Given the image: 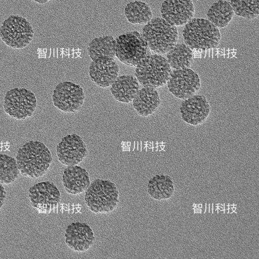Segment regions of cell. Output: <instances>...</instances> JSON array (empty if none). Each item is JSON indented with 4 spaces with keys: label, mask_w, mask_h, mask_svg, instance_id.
Returning a JSON list of instances; mask_svg holds the SVG:
<instances>
[{
    "label": "cell",
    "mask_w": 259,
    "mask_h": 259,
    "mask_svg": "<svg viewBox=\"0 0 259 259\" xmlns=\"http://www.w3.org/2000/svg\"><path fill=\"white\" fill-rule=\"evenodd\" d=\"M119 68L114 59L101 58L92 61L89 67L91 80L102 88L110 86L118 76Z\"/></svg>",
    "instance_id": "16"
},
{
    "label": "cell",
    "mask_w": 259,
    "mask_h": 259,
    "mask_svg": "<svg viewBox=\"0 0 259 259\" xmlns=\"http://www.w3.org/2000/svg\"><path fill=\"white\" fill-rule=\"evenodd\" d=\"M124 12L127 21L133 24H146L152 18L150 7L141 1H135L127 4Z\"/></svg>",
    "instance_id": "24"
},
{
    "label": "cell",
    "mask_w": 259,
    "mask_h": 259,
    "mask_svg": "<svg viewBox=\"0 0 259 259\" xmlns=\"http://www.w3.org/2000/svg\"><path fill=\"white\" fill-rule=\"evenodd\" d=\"M134 108L140 116L152 114L161 103L160 96L155 89L144 87L139 90L133 100Z\"/></svg>",
    "instance_id": "19"
},
{
    "label": "cell",
    "mask_w": 259,
    "mask_h": 259,
    "mask_svg": "<svg viewBox=\"0 0 259 259\" xmlns=\"http://www.w3.org/2000/svg\"><path fill=\"white\" fill-rule=\"evenodd\" d=\"M16 160L22 176L35 179L47 172L53 158L50 150L44 143L29 141L19 149Z\"/></svg>",
    "instance_id": "1"
},
{
    "label": "cell",
    "mask_w": 259,
    "mask_h": 259,
    "mask_svg": "<svg viewBox=\"0 0 259 259\" xmlns=\"http://www.w3.org/2000/svg\"><path fill=\"white\" fill-rule=\"evenodd\" d=\"M182 32L184 43L192 50L215 48L221 39L219 29L204 18H193Z\"/></svg>",
    "instance_id": "2"
},
{
    "label": "cell",
    "mask_w": 259,
    "mask_h": 259,
    "mask_svg": "<svg viewBox=\"0 0 259 259\" xmlns=\"http://www.w3.org/2000/svg\"><path fill=\"white\" fill-rule=\"evenodd\" d=\"M160 11L161 17L169 24L182 26L193 18L195 7L192 0H164Z\"/></svg>",
    "instance_id": "14"
},
{
    "label": "cell",
    "mask_w": 259,
    "mask_h": 259,
    "mask_svg": "<svg viewBox=\"0 0 259 259\" xmlns=\"http://www.w3.org/2000/svg\"><path fill=\"white\" fill-rule=\"evenodd\" d=\"M31 205L42 213H49L56 207L61 199V194L53 183L45 181L32 186L28 191Z\"/></svg>",
    "instance_id": "11"
},
{
    "label": "cell",
    "mask_w": 259,
    "mask_h": 259,
    "mask_svg": "<svg viewBox=\"0 0 259 259\" xmlns=\"http://www.w3.org/2000/svg\"><path fill=\"white\" fill-rule=\"evenodd\" d=\"M230 3L238 16L252 20L259 15V0H230Z\"/></svg>",
    "instance_id": "26"
},
{
    "label": "cell",
    "mask_w": 259,
    "mask_h": 259,
    "mask_svg": "<svg viewBox=\"0 0 259 259\" xmlns=\"http://www.w3.org/2000/svg\"><path fill=\"white\" fill-rule=\"evenodd\" d=\"M34 31L29 22L18 15H11L0 27V37L8 46L14 49L26 47L32 41Z\"/></svg>",
    "instance_id": "7"
},
{
    "label": "cell",
    "mask_w": 259,
    "mask_h": 259,
    "mask_svg": "<svg viewBox=\"0 0 259 259\" xmlns=\"http://www.w3.org/2000/svg\"><path fill=\"white\" fill-rule=\"evenodd\" d=\"M234 11L230 2L218 0L210 6L206 14L207 20L218 28H225L232 21Z\"/></svg>",
    "instance_id": "20"
},
{
    "label": "cell",
    "mask_w": 259,
    "mask_h": 259,
    "mask_svg": "<svg viewBox=\"0 0 259 259\" xmlns=\"http://www.w3.org/2000/svg\"><path fill=\"white\" fill-rule=\"evenodd\" d=\"M85 204L95 213H108L114 210L119 202V192L116 185L109 180L97 179L85 191Z\"/></svg>",
    "instance_id": "4"
},
{
    "label": "cell",
    "mask_w": 259,
    "mask_h": 259,
    "mask_svg": "<svg viewBox=\"0 0 259 259\" xmlns=\"http://www.w3.org/2000/svg\"><path fill=\"white\" fill-rule=\"evenodd\" d=\"M141 34L151 51L159 55L167 53L179 37L177 26L162 17L152 18L143 27Z\"/></svg>",
    "instance_id": "3"
},
{
    "label": "cell",
    "mask_w": 259,
    "mask_h": 259,
    "mask_svg": "<svg viewBox=\"0 0 259 259\" xmlns=\"http://www.w3.org/2000/svg\"><path fill=\"white\" fill-rule=\"evenodd\" d=\"M88 51L92 61L101 58L114 59L115 39L108 35L96 37L90 42Z\"/></svg>",
    "instance_id": "23"
},
{
    "label": "cell",
    "mask_w": 259,
    "mask_h": 259,
    "mask_svg": "<svg viewBox=\"0 0 259 259\" xmlns=\"http://www.w3.org/2000/svg\"><path fill=\"white\" fill-rule=\"evenodd\" d=\"M198 208H201L202 206V204H198Z\"/></svg>",
    "instance_id": "30"
},
{
    "label": "cell",
    "mask_w": 259,
    "mask_h": 259,
    "mask_svg": "<svg viewBox=\"0 0 259 259\" xmlns=\"http://www.w3.org/2000/svg\"><path fill=\"white\" fill-rule=\"evenodd\" d=\"M139 83L136 77L133 75L118 76L111 85V93L116 101L129 103L140 90Z\"/></svg>",
    "instance_id": "18"
},
{
    "label": "cell",
    "mask_w": 259,
    "mask_h": 259,
    "mask_svg": "<svg viewBox=\"0 0 259 259\" xmlns=\"http://www.w3.org/2000/svg\"><path fill=\"white\" fill-rule=\"evenodd\" d=\"M88 149L82 139L76 134L63 137L56 147L59 161L69 166L77 165L88 155Z\"/></svg>",
    "instance_id": "12"
},
{
    "label": "cell",
    "mask_w": 259,
    "mask_h": 259,
    "mask_svg": "<svg viewBox=\"0 0 259 259\" xmlns=\"http://www.w3.org/2000/svg\"><path fill=\"white\" fill-rule=\"evenodd\" d=\"M6 195V192L5 189L2 184L0 183V208L4 203Z\"/></svg>",
    "instance_id": "27"
},
{
    "label": "cell",
    "mask_w": 259,
    "mask_h": 259,
    "mask_svg": "<svg viewBox=\"0 0 259 259\" xmlns=\"http://www.w3.org/2000/svg\"><path fill=\"white\" fill-rule=\"evenodd\" d=\"M210 105L202 95H194L185 100L180 106L182 119L191 125H198L204 122L210 113Z\"/></svg>",
    "instance_id": "13"
},
{
    "label": "cell",
    "mask_w": 259,
    "mask_h": 259,
    "mask_svg": "<svg viewBox=\"0 0 259 259\" xmlns=\"http://www.w3.org/2000/svg\"><path fill=\"white\" fill-rule=\"evenodd\" d=\"M147 191L154 199L160 200L170 198L175 191L174 183L167 176L156 175L149 181Z\"/></svg>",
    "instance_id": "21"
},
{
    "label": "cell",
    "mask_w": 259,
    "mask_h": 259,
    "mask_svg": "<svg viewBox=\"0 0 259 259\" xmlns=\"http://www.w3.org/2000/svg\"><path fill=\"white\" fill-rule=\"evenodd\" d=\"M95 240L93 230L85 223H72L65 230V242L73 251H85L93 245Z\"/></svg>",
    "instance_id": "15"
},
{
    "label": "cell",
    "mask_w": 259,
    "mask_h": 259,
    "mask_svg": "<svg viewBox=\"0 0 259 259\" xmlns=\"http://www.w3.org/2000/svg\"><path fill=\"white\" fill-rule=\"evenodd\" d=\"M52 97L53 104L57 109L66 113H74L83 105L85 94L79 84L64 81L56 85Z\"/></svg>",
    "instance_id": "9"
},
{
    "label": "cell",
    "mask_w": 259,
    "mask_h": 259,
    "mask_svg": "<svg viewBox=\"0 0 259 259\" xmlns=\"http://www.w3.org/2000/svg\"><path fill=\"white\" fill-rule=\"evenodd\" d=\"M209 210L211 211V213H213V203L209 204Z\"/></svg>",
    "instance_id": "29"
},
{
    "label": "cell",
    "mask_w": 259,
    "mask_h": 259,
    "mask_svg": "<svg viewBox=\"0 0 259 259\" xmlns=\"http://www.w3.org/2000/svg\"><path fill=\"white\" fill-rule=\"evenodd\" d=\"M32 1L36 3H38L39 4H45L49 2L51 0H32Z\"/></svg>",
    "instance_id": "28"
},
{
    "label": "cell",
    "mask_w": 259,
    "mask_h": 259,
    "mask_svg": "<svg viewBox=\"0 0 259 259\" xmlns=\"http://www.w3.org/2000/svg\"><path fill=\"white\" fill-rule=\"evenodd\" d=\"M19 172L14 158L0 154V183L9 184L13 183L18 178Z\"/></svg>",
    "instance_id": "25"
},
{
    "label": "cell",
    "mask_w": 259,
    "mask_h": 259,
    "mask_svg": "<svg viewBox=\"0 0 259 259\" xmlns=\"http://www.w3.org/2000/svg\"><path fill=\"white\" fill-rule=\"evenodd\" d=\"M167 84L169 92L183 100L195 95L201 87L199 76L190 68L172 71Z\"/></svg>",
    "instance_id": "10"
},
{
    "label": "cell",
    "mask_w": 259,
    "mask_h": 259,
    "mask_svg": "<svg viewBox=\"0 0 259 259\" xmlns=\"http://www.w3.org/2000/svg\"><path fill=\"white\" fill-rule=\"evenodd\" d=\"M37 106L35 94L24 88H15L7 91L4 101V110L10 116L24 120L32 115Z\"/></svg>",
    "instance_id": "8"
},
{
    "label": "cell",
    "mask_w": 259,
    "mask_h": 259,
    "mask_svg": "<svg viewBox=\"0 0 259 259\" xmlns=\"http://www.w3.org/2000/svg\"><path fill=\"white\" fill-rule=\"evenodd\" d=\"M171 72L166 58L159 54H151L137 64L135 74L144 87L156 89L167 83Z\"/></svg>",
    "instance_id": "5"
},
{
    "label": "cell",
    "mask_w": 259,
    "mask_h": 259,
    "mask_svg": "<svg viewBox=\"0 0 259 259\" xmlns=\"http://www.w3.org/2000/svg\"><path fill=\"white\" fill-rule=\"evenodd\" d=\"M115 54L122 63L132 67L151 54L146 41L137 31L126 32L115 39Z\"/></svg>",
    "instance_id": "6"
},
{
    "label": "cell",
    "mask_w": 259,
    "mask_h": 259,
    "mask_svg": "<svg viewBox=\"0 0 259 259\" xmlns=\"http://www.w3.org/2000/svg\"><path fill=\"white\" fill-rule=\"evenodd\" d=\"M166 54L168 64L175 70L189 68L193 62L192 50L185 44H176Z\"/></svg>",
    "instance_id": "22"
},
{
    "label": "cell",
    "mask_w": 259,
    "mask_h": 259,
    "mask_svg": "<svg viewBox=\"0 0 259 259\" xmlns=\"http://www.w3.org/2000/svg\"><path fill=\"white\" fill-rule=\"evenodd\" d=\"M62 184L66 192L77 195L85 191L91 184L88 171L77 165L67 166L62 175Z\"/></svg>",
    "instance_id": "17"
}]
</instances>
